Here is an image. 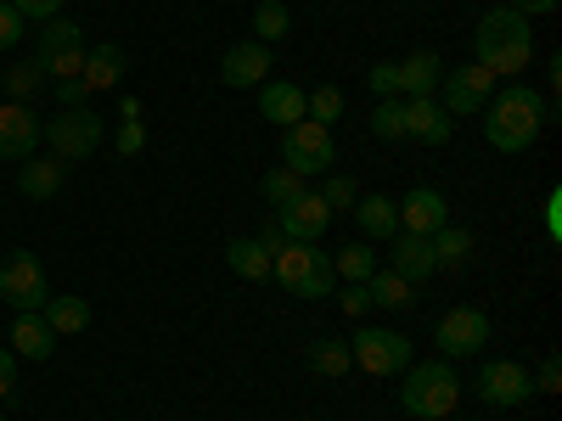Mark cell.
Returning <instances> with one entry per match:
<instances>
[{"label": "cell", "mask_w": 562, "mask_h": 421, "mask_svg": "<svg viewBox=\"0 0 562 421\" xmlns=\"http://www.w3.org/2000/svg\"><path fill=\"white\" fill-rule=\"evenodd\" d=\"M394 219H400V230H411V237H434L439 225H450V208H445V197L434 192V185H416V192H405V203L394 208Z\"/></svg>", "instance_id": "17"}, {"label": "cell", "mask_w": 562, "mask_h": 421, "mask_svg": "<svg viewBox=\"0 0 562 421\" xmlns=\"http://www.w3.org/2000/svg\"><path fill=\"white\" fill-rule=\"evenodd\" d=\"M225 264H231V275H243V281H270V259H265V248L254 242V237H243V242H225Z\"/></svg>", "instance_id": "27"}, {"label": "cell", "mask_w": 562, "mask_h": 421, "mask_svg": "<svg viewBox=\"0 0 562 421\" xmlns=\"http://www.w3.org/2000/svg\"><path fill=\"white\" fill-rule=\"evenodd\" d=\"M40 140H45V124H40L34 107L0 102V158H7V163H23V158H34Z\"/></svg>", "instance_id": "13"}, {"label": "cell", "mask_w": 562, "mask_h": 421, "mask_svg": "<svg viewBox=\"0 0 562 421\" xmlns=\"http://www.w3.org/2000/svg\"><path fill=\"white\" fill-rule=\"evenodd\" d=\"M394 68H400V96H439V79H445L439 52H416Z\"/></svg>", "instance_id": "23"}, {"label": "cell", "mask_w": 562, "mask_h": 421, "mask_svg": "<svg viewBox=\"0 0 562 421\" xmlns=\"http://www.w3.org/2000/svg\"><path fill=\"white\" fill-rule=\"evenodd\" d=\"M45 298H52V287H45V264L34 253H12L0 264V304L29 315V309H45Z\"/></svg>", "instance_id": "10"}, {"label": "cell", "mask_w": 562, "mask_h": 421, "mask_svg": "<svg viewBox=\"0 0 562 421\" xmlns=\"http://www.w3.org/2000/svg\"><path fill=\"white\" fill-rule=\"evenodd\" d=\"M45 140H52V158H63V163L90 158L102 147V118L90 107H63L52 124H45Z\"/></svg>", "instance_id": "9"}, {"label": "cell", "mask_w": 562, "mask_h": 421, "mask_svg": "<svg viewBox=\"0 0 562 421\" xmlns=\"http://www.w3.org/2000/svg\"><path fill=\"white\" fill-rule=\"evenodd\" d=\"M276 225L288 242H321V230L333 225V208L321 203V192H299L288 208H276Z\"/></svg>", "instance_id": "14"}, {"label": "cell", "mask_w": 562, "mask_h": 421, "mask_svg": "<svg viewBox=\"0 0 562 421\" xmlns=\"http://www.w3.org/2000/svg\"><path fill=\"white\" fill-rule=\"evenodd\" d=\"M366 293H371V309H394V315H411L422 298H416V281H405V275H394L389 264L366 281Z\"/></svg>", "instance_id": "24"}, {"label": "cell", "mask_w": 562, "mask_h": 421, "mask_svg": "<svg viewBox=\"0 0 562 421\" xmlns=\"http://www.w3.org/2000/svg\"><path fill=\"white\" fill-rule=\"evenodd\" d=\"M439 96H445V113H450V118L484 113V102L495 96V73H490V68H479V62H467V68H445Z\"/></svg>", "instance_id": "11"}, {"label": "cell", "mask_w": 562, "mask_h": 421, "mask_svg": "<svg viewBox=\"0 0 562 421\" xmlns=\"http://www.w3.org/2000/svg\"><path fill=\"white\" fill-rule=\"evenodd\" d=\"M512 12H524V18H546V12H557L562 0H506Z\"/></svg>", "instance_id": "47"}, {"label": "cell", "mask_w": 562, "mask_h": 421, "mask_svg": "<svg viewBox=\"0 0 562 421\" xmlns=\"http://www.w3.org/2000/svg\"><path fill=\"white\" fill-rule=\"evenodd\" d=\"M220 79H225L231 90H254L259 79H270V45L237 39V45H231V52L220 57Z\"/></svg>", "instance_id": "15"}, {"label": "cell", "mask_w": 562, "mask_h": 421, "mask_svg": "<svg viewBox=\"0 0 562 421\" xmlns=\"http://www.w3.org/2000/svg\"><path fill=\"white\" fill-rule=\"evenodd\" d=\"M304 118H315V124H338V118H344V90H338V84H315L310 96H304Z\"/></svg>", "instance_id": "34"}, {"label": "cell", "mask_w": 562, "mask_h": 421, "mask_svg": "<svg viewBox=\"0 0 562 421\" xmlns=\"http://www.w3.org/2000/svg\"><path fill=\"white\" fill-rule=\"evenodd\" d=\"M254 242L265 248V259H276L281 248H288V237H281V225H276V219H270V225H259V237H254Z\"/></svg>", "instance_id": "44"}, {"label": "cell", "mask_w": 562, "mask_h": 421, "mask_svg": "<svg viewBox=\"0 0 562 421\" xmlns=\"http://www.w3.org/2000/svg\"><path fill=\"white\" fill-rule=\"evenodd\" d=\"M428 242H434V264H439V270H461V264H467V253H473V230H461V225H439Z\"/></svg>", "instance_id": "28"}, {"label": "cell", "mask_w": 562, "mask_h": 421, "mask_svg": "<svg viewBox=\"0 0 562 421\" xmlns=\"http://www.w3.org/2000/svg\"><path fill=\"white\" fill-rule=\"evenodd\" d=\"M405 107V140H422V147H445V140L456 135L450 113L439 107V96H411L400 102Z\"/></svg>", "instance_id": "16"}, {"label": "cell", "mask_w": 562, "mask_h": 421, "mask_svg": "<svg viewBox=\"0 0 562 421\" xmlns=\"http://www.w3.org/2000/svg\"><path fill=\"white\" fill-rule=\"evenodd\" d=\"M147 152V129H140V118H124L119 124V158H140Z\"/></svg>", "instance_id": "37"}, {"label": "cell", "mask_w": 562, "mask_h": 421, "mask_svg": "<svg viewBox=\"0 0 562 421\" xmlns=\"http://www.w3.org/2000/svg\"><path fill=\"white\" fill-rule=\"evenodd\" d=\"M85 90L97 96V90H119V79H124V45H113V39H102V45H90L85 52Z\"/></svg>", "instance_id": "22"}, {"label": "cell", "mask_w": 562, "mask_h": 421, "mask_svg": "<svg viewBox=\"0 0 562 421\" xmlns=\"http://www.w3.org/2000/svg\"><path fill=\"white\" fill-rule=\"evenodd\" d=\"M546 118L551 113H546L535 84H506L484 102V140L495 152H529L540 140V129H546Z\"/></svg>", "instance_id": "1"}, {"label": "cell", "mask_w": 562, "mask_h": 421, "mask_svg": "<svg viewBox=\"0 0 562 421\" xmlns=\"http://www.w3.org/2000/svg\"><path fill=\"white\" fill-rule=\"evenodd\" d=\"M383 264H378V248L371 242H349L344 253H333V275H344V281H371Z\"/></svg>", "instance_id": "31"}, {"label": "cell", "mask_w": 562, "mask_h": 421, "mask_svg": "<svg viewBox=\"0 0 562 421\" xmlns=\"http://www.w3.org/2000/svg\"><path fill=\"white\" fill-rule=\"evenodd\" d=\"M18 388V354L12 349H0V399H7Z\"/></svg>", "instance_id": "46"}, {"label": "cell", "mask_w": 562, "mask_h": 421, "mask_svg": "<svg viewBox=\"0 0 562 421\" xmlns=\"http://www.w3.org/2000/svg\"><path fill=\"white\" fill-rule=\"evenodd\" d=\"M349 354H355V365L366 371V377H400V371L411 365V338L389 332V326H360V332L349 338Z\"/></svg>", "instance_id": "7"}, {"label": "cell", "mask_w": 562, "mask_h": 421, "mask_svg": "<svg viewBox=\"0 0 562 421\" xmlns=\"http://www.w3.org/2000/svg\"><path fill=\"white\" fill-rule=\"evenodd\" d=\"M338 309H344V315H366V309H371V293H366V281H349V287L338 293Z\"/></svg>", "instance_id": "41"}, {"label": "cell", "mask_w": 562, "mask_h": 421, "mask_svg": "<svg viewBox=\"0 0 562 421\" xmlns=\"http://www.w3.org/2000/svg\"><path fill=\"white\" fill-rule=\"evenodd\" d=\"M479 399L495 405V410L529 405V399H535V377H529L518 360H484V371H479Z\"/></svg>", "instance_id": "12"}, {"label": "cell", "mask_w": 562, "mask_h": 421, "mask_svg": "<svg viewBox=\"0 0 562 421\" xmlns=\"http://www.w3.org/2000/svg\"><path fill=\"white\" fill-rule=\"evenodd\" d=\"M349 214H355V225H360V237H394V230H400L389 197H360Z\"/></svg>", "instance_id": "29"}, {"label": "cell", "mask_w": 562, "mask_h": 421, "mask_svg": "<svg viewBox=\"0 0 562 421\" xmlns=\"http://www.w3.org/2000/svg\"><path fill=\"white\" fill-rule=\"evenodd\" d=\"M40 96H45V68H40V62H18V68L7 73V102L34 107Z\"/></svg>", "instance_id": "32"}, {"label": "cell", "mask_w": 562, "mask_h": 421, "mask_svg": "<svg viewBox=\"0 0 562 421\" xmlns=\"http://www.w3.org/2000/svg\"><path fill=\"white\" fill-rule=\"evenodd\" d=\"M40 315H45V326H52L57 338H79L85 326H90V304H85L79 293H74V298H45Z\"/></svg>", "instance_id": "25"}, {"label": "cell", "mask_w": 562, "mask_h": 421, "mask_svg": "<svg viewBox=\"0 0 562 421\" xmlns=\"http://www.w3.org/2000/svg\"><path fill=\"white\" fill-rule=\"evenodd\" d=\"M29 34V23L12 12V0H0V52H12V45Z\"/></svg>", "instance_id": "38"}, {"label": "cell", "mask_w": 562, "mask_h": 421, "mask_svg": "<svg viewBox=\"0 0 562 421\" xmlns=\"http://www.w3.org/2000/svg\"><path fill=\"white\" fill-rule=\"evenodd\" d=\"M85 96H90L85 79H57V102H63V107H85Z\"/></svg>", "instance_id": "43"}, {"label": "cell", "mask_w": 562, "mask_h": 421, "mask_svg": "<svg viewBox=\"0 0 562 421\" xmlns=\"http://www.w3.org/2000/svg\"><path fill=\"white\" fill-rule=\"evenodd\" d=\"M12 354H23V360H52L57 354V332L45 326V315L40 309H29V315H18L12 320Z\"/></svg>", "instance_id": "20"}, {"label": "cell", "mask_w": 562, "mask_h": 421, "mask_svg": "<svg viewBox=\"0 0 562 421\" xmlns=\"http://www.w3.org/2000/svg\"><path fill=\"white\" fill-rule=\"evenodd\" d=\"M473 45H479V68H490L495 79H518V73H529V62H535L529 18H524V12H512V7L484 12Z\"/></svg>", "instance_id": "2"}, {"label": "cell", "mask_w": 562, "mask_h": 421, "mask_svg": "<svg viewBox=\"0 0 562 421\" xmlns=\"http://www.w3.org/2000/svg\"><path fill=\"white\" fill-rule=\"evenodd\" d=\"M270 275L293 298H326V293H333V259H326L315 242H288L270 259Z\"/></svg>", "instance_id": "4"}, {"label": "cell", "mask_w": 562, "mask_h": 421, "mask_svg": "<svg viewBox=\"0 0 562 421\" xmlns=\"http://www.w3.org/2000/svg\"><path fill=\"white\" fill-rule=\"evenodd\" d=\"M63 180H68V163H63V158H23L18 192H23L29 203H45V197L63 192Z\"/></svg>", "instance_id": "19"}, {"label": "cell", "mask_w": 562, "mask_h": 421, "mask_svg": "<svg viewBox=\"0 0 562 421\" xmlns=\"http://www.w3.org/2000/svg\"><path fill=\"white\" fill-rule=\"evenodd\" d=\"M366 84H371V90H378V96L389 102V96H400V68H394V62H378V68L366 73Z\"/></svg>", "instance_id": "40"}, {"label": "cell", "mask_w": 562, "mask_h": 421, "mask_svg": "<svg viewBox=\"0 0 562 421\" xmlns=\"http://www.w3.org/2000/svg\"><path fill=\"white\" fill-rule=\"evenodd\" d=\"M338 163V140H333V124H315V118H299L281 129V169L293 174H326Z\"/></svg>", "instance_id": "5"}, {"label": "cell", "mask_w": 562, "mask_h": 421, "mask_svg": "<svg viewBox=\"0 0 562 421\" xmlns=\"http://www.w3.org/2000/svg\"><path fill=\"white\" fill-rule=\"evenodd\" d=\"M12 12H18L23 23H52V18L63 12V0H12Z\"/></svg>", "instance_id": "39"}, {"label": "cell", "mask_w": 562, "mask_h": 421, "mask_svg": "<svg viewBox=\"0 0 562 421\" xmlns=\"http://www.w3.org/2000/svg\"><path fill=\"white\" fill-rule=\"evenodd\" d=\"M394 248H389V270L394 275H405V281H416V287H422V281H428L439 264H434V242L428 237H411V230H394V237H389Z\"/></svg>", "instance_id": "18"}, {"label": "cell", "mask_w": 562, "mask_h": 421, "mask_svg": "<svg viewBox=\"0 0 562 421\" xmlns=\"http://www.w3.org/2000/svg\"><path fill=\"white\" fill-rule=\"evenodd\" d=\"M85 52H90V39H85L79 23L52 18V23H40V34H34V62L45 68V79H79L85 73Z\"/></svg>", "instance_id": "6"}, {"label": "cell", "mask_w": 562, "mask_h": 421, "mask_svg": "<svg viewBox=\"0 0 562 421\" xmlns=\"http://www.w3.org/2000/svg\"><path fill=\"white\" fill-rule=\"evenodd\" d=\"M288 34H293L288 0H259V7H254V39L259 45H276V39H288Z\"/></svg>", "instance_id": "30"}, {"label": "cell", "mask_w": 562, "mask_h": 421, "mask_svg": "<svg viewBox=\"0 0 562 421\" xmlns=\"http://www.w3.org/2000/svg\"><path fill=\"white\" fill-rule=\"evenodd\" d=\"M371 135H378V140H405V107L394 96L378 102V113H371Z\"/></svg>", "instance_id": "36"}, {"label": "cell", "mask_w": 562, "mask_h": 421, "mask_svg": "<svg viewBox=\"0 0 562 421\" xmlns=\"http://www.w3.org/2000/svg\"><path fill=\"white\" fill-rule=\"evenodd\" d=\"M557 388H562V360H557V354H546L540 377H535V394H557Z\"/></svg>", "instance_id": "42"}, {"label": "cell", "mask_w": 562, "mask_h": 421, "mask_svg": "<svg viewBox=\"0 0 562 421\" xmlns=\"http://www.w3.org/2000/svg\"><path fill=\"white\" fill-rule=\"evenodd\" d=\"M400 410L416 416V421H445L456 405H461V377H456V365L450 360H411L400 371Z\"/></svg>", "instance_id": "3"}, {"label": "cell", "mask_w": 562, "mask_h": 421, "mask_svg": "<svg viewBox=\"0 0 562 421\" xmlns=\"http://www.w3.org/2000/svg\"><path fill=\"white\" fill-rule=\"evenodd\" d=\"M434 338H439V354H445V360H473V354H484V343H490V315L473 309V304H456V309L439 315Z\"/></svg>", "instance_id": "8"}, {"label": "cell", "mask_w": 562, "mask_h": 421, "mask_svg": "<svg viewBox=\"0 0 562 421\" xmlns=\"http://www.w3.org/2000/svg\"><path fill=\"white\" fill-rule=\"evenodd\" d=\"M546 237H551V242H562V192H551V197H546Z\"/></svg>", "instance_id": "45"}, {"label": "cell", "mask_w": 562, "mask_h": 421, "mask_svg": "<svg viewBox=\"0 0 562 421\" xmlns=\"http://www.w3.org/2000/svg\"><path fill=\"white\" fill-rule=\"evenodd\" d=\"M321 203L333 208V214H344V208H355L360 203V185H355V174H326V185H321Z\"/></svg>", "instance_id": "35"}, {"label": "cell", "mask_w": 562, "mask_h": 421, "mask_svg": "<svg viewBox=\"0 0 562 421\" xmlns=\"http://www.w3.org/2000/svg\"><path fill=\"white\" fill-rule=\"evenodd\" d=\"M259 192H265L270 208H288L299 192H310V185H304V174H293V169H270V174L259 180Z\"/></svg>", "instance_id": "33"}, {"label": "cell", "mask_w": 562, "mask_h": 421, "mask_svg": "<svg viewBox=\"0 0 562 421\" xmlns=\"http://www.w3.org/2000/svg\"><path fill=\"white\" fill-rule=\"evenodd\" d=\"M259 113H265V124H299L304 118V90L299 84H288V79H265L259 84Z\"/></svg>", "instance_id": "21"}, {"label": "cell", "mask_w": 562, "mask_h": 421, "mask_svg": "<svg viewBox=\"0 0 562 421\" xmlns=\"http://www.w3.org/2000/svg\"><path fill=\"white\" fill-rule=\"evenodd\" d=\"M304 360H310L315 377H349V365H355V354H349L344 338H315V343L304 349Z\"/></svg>", "instance_id": "26"}]
</instances>
